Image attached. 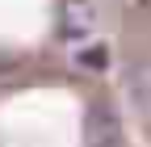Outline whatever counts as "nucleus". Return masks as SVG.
Masks as SVG:
<instances>
[{
    "instance_id": "1",
    "label": "nucleus",
    "mask_w": 151,
    "mask_h": 147,
    "mask_svg": "<svg viewBox=\"0 0 151 147\" xmlns=\"http://www.w3.org/2000/svg\"><path fill=\"white\" fill-rule=\"evenodd\" d=\"M84 139L88 143H122V122H118V109H113L109 101H92L88 105Z\"/></svg>"
},
{
    "instance_id": "2",
    "label": "nucleus",
    "mask_w": 151,
    "mask_h": 147,
    "mask_svg": "<svg viewBox=\"0 0 151 147\" xmlns=\"http://www.w3.org/2000/svg\"><path fill=\"white\" fill-rule=\"evenodd\" d=\"M122 84H126V101L134 105V114L143 122H151V59L130 63L126 76H122Z\"/></svg>"
},
{
    "instance_id": "3",
    "label": "nucleus",
    "mask_w": 151,
    "mask_h": 147,
    "mask_svg": "<svg viewBox=\"0 0 151 147\" xmlns=\"http://www.w3.org/2000/svg\"><path fill=\"white\" fill-rule=\"evenodd\" d=\"M92 25V0H63V38H80Z\"/></svg>"
},
{
    "instance_id": "4",
    "label": "nucleus",
    "mask_w": 151,
    "mask_h": 147,
    "mask_svg": "<svg viewBox=\"0 0 151 147\" xmlns=\"http://www.w3.org/2000/svg\"><path fill=\"white\" fill-rule=\"evenodd\" d=\"M101 50H105V46H92V50L84 55V63H88V67H101V63H105V55H101Z\"/></svg>"
}]
</instances>
